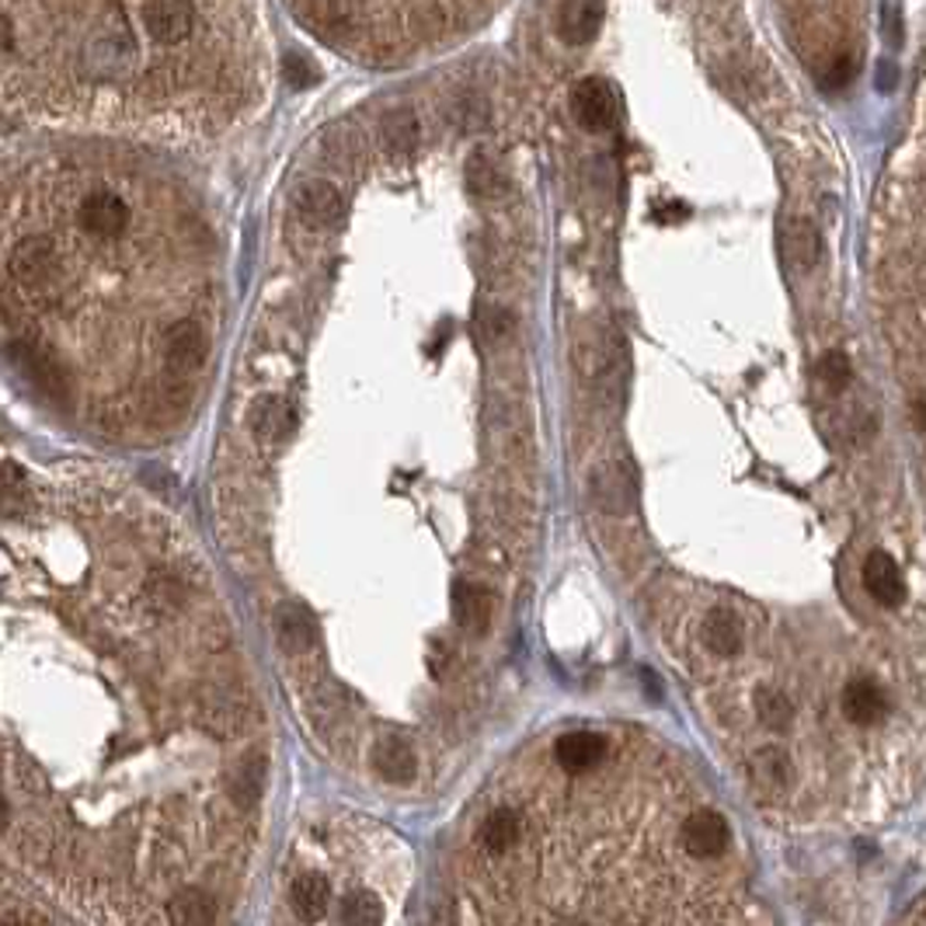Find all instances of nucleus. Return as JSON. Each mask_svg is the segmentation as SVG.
<instances>
[{"label": "nucleus", "instance_id": "11", "mask_svg": "<svg viewBox=\"0 0 926 926\" xmlns=\"http://www.w3.org/2000/svg\"><path fill=\"white\" fill-rule=\"evenodd\" d=\"M863 585H868V592L881 606H899L905 600L902 571H899L892 554H884V550L868 554V561H863Z\"/></svg>", "mask_w": 926, "mask_h": 926}, {"label": "nucleus", "instance_id": "24", "mask_svg": "<svg viewBox=\"0 0 926 926\" xmlns=\"http://www.w3.org/2000/svg\"><path fill=\"white\" fill-rule=\"evenodd\" d=\"M338 923L345 926H380L383 905L373 892H348L338 905Z\"/></svg>", "mask_w": 926, "mask_h": 926}, {"label": "nucleus", "instance_id": "9", "mask_svg": "<svg viewBox=\"0 0 926 926\" xmlns=\"http://www.w3.org/2000/svg\"><path fill=\"white\" fill-rule=\"evenodd\" d=\"M276 637L286 655H303L317 645V621L303 603H282L276 610Z\"/></svg>", "mask_w": 926, "mask_h": 926}, {"label": "nucleus", "instance_id": "30", "mask_svg": "<svg viewBox=\"0 0 926 926\" xmlns=\"http://www.w3.org/2000/svg\"><path fill=\"white\" fill-rule=\"evenodd\" d=\"M788 759L780 749H759L756 752V763H752V773L759 784H767V788H780L784 784V777H788Z\"/></svg>", "mask_w": 926, "mask_h": 926}, {"label": "nucleus", "instance_id": "10", "mask_svg": "<svg viewBox=\"0 0 926 926\" xmlns=\"http://www.w3.org/2000/svg\"><path fill=\"white\" fill-rule=\"evenodd\" d=\"M297 210L306 223H314V226H332L342 220L345 213V199L342 192L335 189L332 181H324V178H314V181H306L303 189L297 192Z\"/></svg>", "mask_w": 926, "mask_h": 926}, {"label": "nucleus", "instance_id": "28", "mask_svg": "<svg viewBox=\"0 0 926 926\" xmlns=\"http://www.w3.org/2000/svg\"><path fill=\"white\" fill-rule=\"evenodd\" d=\"M282 80L290 85L293 91H303V88H314L317 80H321V70L311 56H303V53H286L282 56Z\"/></svg>", "mask_w": 926, "mask_h": 926}, {"label": "nucleus", "instance_id": "5", "mask_svg": "<svg viewBox=\"0 0 926 926\" xmlns=\"http://www.w3.org/2000/svg\"><path fill=\"white\" fill-rule=\"evenodd\" d=\"M11 359L22 366V373L43 390L46 398H53V401H64L70 390H67V373L64 369H59V362L49 356V353H43V348L38 345H32V342H14L11 345Z\"/></svg>", "mask_w": 926, "mask_h": 926}, {"label": "nucleus", "instance_id": "27", "mask_svg": "<svg viewBox=\"0 0 926 926\" xmlns=\"http://www.w3.org/2000/svg\"><path fill=\"white\" fill-rule=\"evenodd\" d=\"M467 189L478 199H495L502 192V175L484 154H475L467 160Z\"/></svg>", "mask_w": 926, "mask_h": 926}, {"label": "nucleus", "instance_id": "19", "mask_svg": "<svg viewBox=\"0 0 926 926\" xmlns=\"http://www.w3.org/2000/svg\"><path fill=\"white\" fill-rule=\"evenodd\" d=\"M523 836V818L520 812H512V808H499V812H491L484 818V826H481V847L488 854H509L512 847L520 843Z\"/></svg>", "mask_w": 926, "mask_h": 926}, {"label": "nucleus", "instance_id": "20", "mask_svg": "<svg viewBox=\"0 0 926 926\" xmlns=\"http://www.w3.org/2000/svg\"><path fill=\"white\" fill-rule=\"evenodd\" d=\"M290 902L300 919H321L327 902H332V884L321 874H300L290 889Z\"/></svg>", "mask_w": 926, "mask_h": 926}, {"label": "nucleus", "instance_id": "26", "mask_svg": "<svg viewBox=\"0 0 926 926\" xmlns=\"http://www.w3.org/2000/svg\"><path fill=\"white\" fill-rule=\"evenodd\" d=\"M202 725L210 728V732H216V735H234V732L244 728V704L234 701V696H223V693H220V701L205 704Z\"/></svg>", "mask_w": 926, "mask_h": 926}, {"label": "nucleus", "instance_id": "1", "mask_svg": "<svg viewBox=\"0 0 926 926\" xmlns=\"http://www.w3.org/2000/svg\"><path fill=\"white\" fill-rule=\"evenodd\" d=\"M11 279L25 290H43L56 276V248L49 237H22L8 258Z\"/></svg>", "mask_w": 926, "mask_h": 926}, {"label": "nucleus", "instance_id": "4", "mask_svg": "<svg viewBox=\"0 0 926 926\" xmlns=\"http://www.w3.org/2000/svg\"><path fill=\"white\" fill-rule=\"evenodd\" d=\"M205 353H210V338H205L202 324L185 317L175 321L164 335V356H168V366L175 373H196V369L205 362Z\"/></svg>", "mask_w": 926, "mask_h": 926}, {"label": "nucleus", "instance_id": "33", "mask_svg": "<svg viewBox=\"0 0 926 926\" xmlns=\"http://www.w3.org/2000/svg\"><path fill=\"white\" fill-rule=\"evenodd\" d=\"M854 70H857L854 59H850V56H839L836 64L829 67V74L822 77V85H826V88H843V85H847V80L854 77Z\"/></svg>", "mask_w": 926, "mask_h": 926}, {"label": "nucleus", "instance_id": "32", "mask_svg": "<svg viewBox=\"0 0 926 926\" xmlns=\"http://www.w3.org/2000/svg\"><path fill=\"white\" fill-rule=\"evenodd\" d=\"M881 29H884V43L899 49L905 32H902V8L895 4V0H889V4L881 8Z\"/></svg>", "mask_w": 926, "mask_h": 926}, {"label": "nucleus", "instance_id": "6", "mask_svg": "<svg viewBox=\"0 0 926 926\" xmlns=\"http://www.w3.org/2000/svg\"><path fill=\"white\" fill-rule=\"evenodd\" d=\"M683 847L693 854V857H701V860H714V857H722L728 850V843H732V833H728V822L711 812V808H701V812H693L687 822H683Z\"/></svg>", "mask_w": 926, "mask_h": 926}, {"label": "nucleus", "instance_id": "7", "mask_svg": "<svg viewBox=\"0 0 926 926\" xmlns=\"http://www.w3.org/2000/svg\"><path fill=\"white\" fill-rule=\"evenodd\" d=\"M130 205L115 192H91L80 202V226L91 237H119L130 226Z\"/></svg>", "mask_w": 926, "mask_h": 926}, {"label": "nucleus", "instance_id": "22", "mask_svg": "<svg viewBox=\"0 0 926 926\" xmlns=\"http://www.w3.org/2000/svg\"><path fill=\"white\" fill-rule=\"evenodd\" d=\"M704 645L714 655H735L738 648H743V627H738V621L732 613L714 610L704 621Z\"/></svg>", "mask_w": 926, "mask_h": 926}, {"label": "nucleus", "instance_id": "38", "mask_svg": "<svg viewBox=\"0 0 926 926\" xmlns=\"http://www.w3.org/2000/svg\"><path fill=\"white\" fill-rule=\"evenodd\" d=\"M923 916H926V913H923Z\"/></svg>", "mask_w": 926, "mask_h": 926}, {"label": "nucleus", "instance_id": "16", "mask_svg": "<svg viewBox=\"0 0 926 926\" xmlns=\"http://www.w3.org/2000/svg\"><path fill=\"white\" fill-rule=\"evenodd\" d=\"M634 475L627 464H613L603 467L600 475L592 478V495L600 499V505L606 512H627L634 505Z\"/></svg>", "mask_w": 926, "mask_h": 926}, {"label": "nucleus", "instance_id": "15", "mask_svg": "<svg viewBox=\"0 0 926 926\" xmlns=\"http://www.w3.org/2000/svg\"><path fill=\"white\" fill-rule=\"evenodd\" d=\"M265 780H269V763H265L261 752H252V756L237 759V767L231 770V777H226V794H231V801H237L241 808H252V805H258Z\"/></svg>", "mask_w": 926, "mask_h": 926}, {"label": "nucleus", "instance_id": "25", "mask_svg": "<svg viewBox=\"0 0 926 926\" xmlns=\"http://www.w3.org/2000/svg\"><path fill=\"white\" fill-rule=\"evenodd\" d=\"M784 252L794 265H801V269H808V265H815L818 258V234H815V226L808 220H794L788 223V231H784Z\"/></svg>", "mask_w": 926, "mask_h": 926}, {"label": "nucleus", "instance_id": "18", "mask_svg": "<svg viewBox=\"0 0 926 926\" xmlns=\"http://www.w3.org/2000/svg\"><path fill=\"white\" fill-rule=\"evenodd\" d=\"M252 428H255V436L261 443H279V439H286L297 428V415L282 401L265 398L252 411Z\"/></svg>", "mask_w": 926, "mask_h": 926}, {"label": "nucleus", "instance_id": "34", "mask_svg": "<svg viewBox=\"0 0 926 926\" xmlns=\"http://www.w3.org/2000/svg\"><path fill=\"white\" fill-rule=\"evenodd\" d=\"M18 491H25V478L18 475L14 464H4V509H8V512L14 509V495H18Z\"/></svg>", "mask_w": 926, "mask_h": 926}, {"label": "nucleus", "instance_id": "17", "mask_svg": "<svg viewBox=\"0 0 926 926\" xmlns=\"http://www.w3.org/2000/svg\"><path fill=\"white\" fill-rule=\"evenodd\" d=\"M453 616H457V624L464 631L484 634L491 624V595L481 585L457 582L453 585Z\"/></svg>", "mask_w": 926, "mask_h": 926}, {"label": "nucleus", "instance_id": "3", "mask_svg": "<svg viewBox=\"0 0 926 926\" xmlns=\"http://www.w3.org/2000/svg\"><path fill=\"white\" fill-rule=\"evenodd\" d=\"M143 25L164 46H178L192 35L196 8L192 0H147L143 8Z\"/></svg>", "mask_w": 926, "mask_h": 926}, {"label": "nucleus", "instance_id": "36", "mask_svg": "<svg viewBox=\"0 0 926 926\" xmlns=\"http://www.w3.org/2000/svg\"><path fill=\"white\" fill-rule=\"evenodd\" d=\"M655 216L658 220H683V216H690V210H687V205H679V202H669V210H655Z\"/></svg>", "mask_w": 926, "mask_h": 926}, {"label": "nucleus", "instance_id": "35", "mask_svg": "<svg viewBox=\"0 0 926 926\" xmlns=\"http://www.w3.org/2000/svg\"><path fill=\"white\" fill-rule=\"evenodd\" d=\"M895 85H899V70H895V64H892V59H881V64H878V91L889 94Z\"/></svg>", "mask_w": 926, "mask_h": 926}, {"label": "nucleus", "instance_id": "29", "mask_svg": "<svg viewBox=\"0 0 926 926\" xmlns=\"http://www.w3.org/2000/svg\"><path fill=\"white\" fill-rule=\"evenodd\" d=\"M756 714L763 717V725L770 728H784L791 722V704H788V696L784 693H777V690H759L756 693Z\"/></svg>", "mask_w": 926, "mask_h": 926}, {"label": "nucleus", "instance_id": "31", "mask_svg": "<svg viewBox=\"0 0 926 926\" xmlns=\"http://www.w3.org/2000/svg\"><path fill=\"white\" fill-rule=\"evenodd\" d=\"M818 377L822 383H829L833 390H843L850 383V359L843 353H826L818 359Z\"/></svg>", "mask_w": 926, "mask_h": 926}, {"label": "nucleus", "instance_id": "13", "mask_svg": "<svg viewBox=\"0 0 926 926\" xmlns=\"http://www.w3.org/2000/svg\"><path fill=\"white\" fill-rule=\"evenodd\" d=\"M843 714L850 717L854 725H878L884 714H889V701H884V690L874 683V679H854V683L843 687Z\"/></svg>", "mask_w": 926, "mask_h": 926}, {"label": "nucleus", "instance_id": "23", "mask_svg": "<svg viewBox=\"0 0 926 926\" xmlns=\"http://www.w3.org/2000/svg\"><path fill=\"white\" fill-rule=\"evenodd\" d=\"M171 919L181 926H213L220 919V913L210 895L199 889H189L171 902Z\"/></svg>", "mask_w": 926, "mask_h": 926}, {"label": "nucleus", "instance_id": "12", "mask_svg": "<svg viewBox=\"0 0 926 926\" xmlns=\"http://www.w3.org/2000/svg\"><path fill=\"white\" fill-rule=\"evenodd\" d=\"M603 14V0H568L558 14V32L568 46H585L600 35Z\"/></svg>", "mask_w": 926, "mask_h": 926}, {"label": "nucleus", "instance_id": "8", "mask_svg": "<svg viewBox=\"0 0 926 926\" xmlns=\"http://www.w3.org/2000/svg\"><path fill=\"white\" fill-rule=\"evenodd\" d=\"M554 759L565 773H589L606 759V738L595 732H568L554 743Z\"/></svg>", "mask_w": 926, "mask_h": 926}, {"label": "nucleus", "instance_id": "37", "mask_svg": "<svg viewBox=\"0 0 926 926\" xmlns=\"http://www.w3.org/2000/svg\"><path fill=\"white\" fill-rule=\"evenodd\" d=\"M916 422H919V425L926 428V394H923V398L916 401Z\"/></svg>", "mask_w": 926, "mask_h": 926}, {"label": "nucleus", "instance_id": "2", "mask_svg": "<svg viewBox=\"0 0 926 926\" xmlns=\"http://www.w3.org/2000/svg\"><path fill=\"white\" fill-rule=\"evenodd\" d=\"M571 115L589 133H606L616 122V94L603 77H585L571 88Z\"/></svg>", "mask_w": 926, "mask_h": 926}, {"label": "nucleus", "instance_id": "14", "mask_svg": "<svg viewBox=\"0 0 926 926\" xmlns=\"http://www.w3.org/2000/svg\"><path fill=\"white\" fill-rule=\"evenodd\" d=\"M373 767L390 784H411L415 780V749H411L401 735H383L373 746Z\"/></svg>", "mask_w": 926, "mask_h": 926}, {"label": "nucleus", "instance_id": "21", "mask_svg": "<svg viewBox=\"0 0 926 926\" xmlns=\"http://www.w3.org/2000/svg\"><path fill=\"white\" fill-rule=\"evenodd\" d=\"M383 147L394 157H408L419 147V119L408 109H398L383 119Z\"/></svg>", "mask_w": 926, "mask_h": 926}]
</instances>
